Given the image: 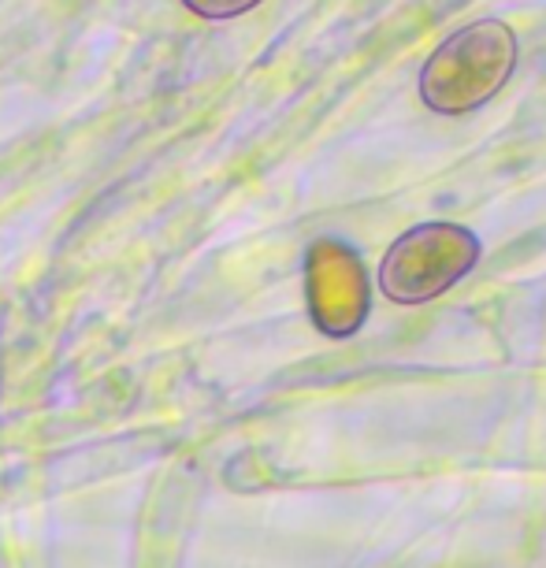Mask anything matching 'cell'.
I'll return each instance as SVG.
<instances>
[{"label": "cell", "instance_id": "3", "mask_svg": "<svg viewBox=\"0 0 546 568\" xmlns=\"http://www.w3.org/2000/svg\"><path fill=\"white\" fill-rule=\"evenodd\" d=\"M327 250L331 261L320 256V264H313V313L331 335H350L368 308V283H364L357 256L338 245H327Z\"/></svg>", "mask_w": 546, "mask_h": 568}, {"label": "cell", "instance_id": "2", "mask_svg": "<svg viewBox=\"0 0 546 568\" xmlns=\"http://www.w3.org/2000/svg\"><path fill=\"white\" fill-rule=\"evenodd\" d=\"M479 242L457 223H424L405 231L380 264V291L398 305H424L473 272Z\"/></svg>", "mask_w": 546, "mask_h": 568}, {"label": "cell", "instance_id": "1", "mask_svg": "<svg viewBox=\"0 0 546 568\" xmlns=\"http://www.w3.org/2000/svg\"><path fill=\"white\" fill-rule=\"evenodd\" d=\"M517 68V34L509 23L479 19L438 41L421 68V101L438 115H465L487 104Z\"/></svg>", "mask_w": 546, "mask_h": 568}, {"label": "cell", "instance_id": "4", "mask_svg": "<svg viewBox=\"0 0 546 568\" xmlns=\"http://www.w3.org/2000/svg\"><path fill=\"white\" fill-rule=\"evenodd\" d=\"M256 4H264V0H182V8L205 19V23H228V19L253 12Z\"/></svg>", "mask_w": 546, "mask_h": 568}]
</instances>
